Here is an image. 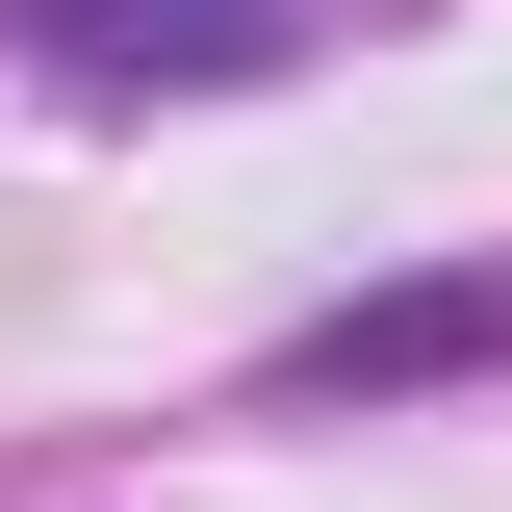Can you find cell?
I'll return each instance as SVG.
<instances>
[{
	"label": "cell",
	"mask_w": 512,
	"mask_h": 512,
	"mask_svg": "<svg viewBox=\"0 0 512 512\" xmlns=\"http://www.w3.org/2000/svg\"><path fill=\"white\" fill-rule=\"evenodd\" d=\"M333 26H384V0H0V52L77 103H205V77H282Z\"/></svg>",
	"instance_id": "1"
},
{
	"label": "cell",
	"mask_w": 512,
	"mask_h": 512,
	"mask_svg": "<svg viewBox=\"0 0 512 512\" xmlns=\"http://www.w3.org/2000/svg\"><path fill=\"white\" fill-rule=\"evenodd\" d=\"M512 359V256H461V282H384V308L282 333V410H384V384H487Z\"/></svg>",
	"instance_id": "2"
}]
</instances>
